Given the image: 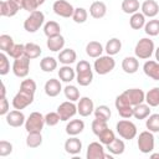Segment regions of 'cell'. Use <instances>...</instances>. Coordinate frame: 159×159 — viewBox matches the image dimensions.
<instances>
[{"label":"cell","instance_id":"cell-1","mask_svg":"<svg viewBox=\"0 0 159 159\" xmlns=\"http://www.w3.org/2000/svg\"><path fill=\"white\" fill-rule=\"evenodd\" d=\"M76 81L80 86H88L92 83L93 81V72H92V67L89 65L88 61L86 60H81L77 65H76Z\"/></svg>","mask_w":159,"mask_h":159},{"label":"cell","instance_id":"cell-2","mask_svg":"<svg viewBox=\"0 0 159 159\" xmlns=\"http://www.w3.org/2000/svg\"><path fill=\"white\" fill-rule=\"evenodd\" d=\"M154 51H155L154 42L149 37L140 39L137 42L135 47H134L135 57L137 58H140V60H148V58H150V56L154 53Z\"/></svg>","mask_w":159,"mask_h":159},{"label":"cell","instance_id":"cell-3","mask_svg":"<svg viewBox=\"0 0 159 159\" xmlns=\"http://www.w3.org/2000/svg\"><path fill=\"white\" fill-rule=\"evenodd\" d=\"M45 22V15L42 11L40 10H35L32 12H30V15L26 17V20L24 21V29L27 32H36Z\"/></svg>","mask_w":159,"mask_h":159},{"label":"cell","instance_id":"cell-4","mask_svg":"<svg viewBox=\"0 0 159 159\" xmlns=\"http://www.w3.org/2000/svg\"><path fill=\"white\" fill-rule=\"evenodd\" d=\"M114 67H116V61H114L113 56H109V55L97 57L93 63L94 71L101 76H104V75L112 72L114 70Z\"/></svg>","mask_w":159,"mask_h":159},{"label":"cell","instance_id":"cell-5","mask_svg":"<svg viewBox=\"0 0 159 159\" xmlns=\"http://www.w3.org/2000/svg\"><path fill=\"white\" fill-rule=\"evenodd\" d=\"M116 130H117V133L119 134L120 138L127 139V140L134 139L135 135H137V132H138V130H137V125H135L133 122L128 120L127 118H124V119L117 122V124H116Z\"/></svg>","mask_w":159,"mask_h":159},{"label":"cell","instance_id":"cell-6","mask_svg":"<svg viewBox=\"0 0 159 159\" xmlns=\"http://www.w3.org/2000/svg\"><path fill=\"white\" fill-rule=\"evenodd\" d=\"M154 134L150 130H144L142 133H139L138 135V140H137V145L138 149L143 153V154H149L154 150V145H155V140H154Z\"/></svg>","mask_w":159,"mask_h":159},{"label":"cell","instance_id":"cell-7","mask_svg":"<svg viewBox=\"0 0 159 159\" xmlns=\"http://www.w3.org/2000/svg\"><path fill=\"white\" fill-rule=\"evenodd\" d=\"M45 116H42L40 112H32L26 118L25 122V129L27 133L30 132H41L45 125Z\"/></svg>","mask_w":159,"mask_h":159},{"label":"cell","instance_id":"cell-8","mask_svg":"<svg viewBox=\"0 0 159 159\" xmlns=\"http://www.w3.org/2000/svg\"><path fill=\"white\" fill-rule=\"evenodd\" d=\"M34 97H35V93L20 89L15 94V97L12 98V107L15 109H20L21 111V109L26 108L27 106H30L34 102Z\"/></svg>","mask_w":159,"mask_h":159},{"label":"cell","instance_id":"cell-9","mask_svg":"<svg viewBox=\"0 0 159 159\" xmlns=\"http://www.w3.org/2000/svg\"><path fill=\"white\" fill-rule=\"evenodd\" d=\"M30 71V58L27 56H21L14 60L12 63V72L19 78H25Z\"/></svg>","mask_w":159,"mask_h":159},{"label":"cell","instance_id":"cell-10","mask_svg":"<svg viewBox=\"0 0 159 159\" xmlns=\"http://www.w3.org/2000/svg\"><path fill=\"white\" fill-rule=\"evenodd\" d=\"M52 10L56 15L61 16V17H72L73 12H75V7L72 6V4H70L66 0H56L52 5Z\"/></svg>","mask_w":159,"mask_h":159},{"label":"cell","instance_id":"cell-11","mask_svg":"<svg viewBox=\"0 0 159 159\" xmlns=\"http://www.w3.org/2000/svg\"><path fill=\"white\" fill-rule=\"evenodd\" d=\"M114 106H116V109L118 111V113L122 118L129 119L130 117H133V107L128 103V101L125 99V97L122 93L116 97Z\"/></svg>","mask_w":159,"mask_h":159},{"label":"cell","instance_id":"cell-12","mask_svg":"<svg viewBox=\"0 0 159 159\" xmlns=\"http://www.w3.org/2000/svg\"><path fill=\"white\" fill-rule=\"evenodd\" d=\"M122 94L125 97V99L132 107L145 102V93L140 88H129V89H125Z\"/></svg>","mask_w":159,"mask_h":159},{"label":"cell","instance_id":"cell-13","mask_svg":"<svg viewBox=\"0 0 159 159\" xmlns=\"http://www.w3.org/2000/svg\"><path fill=\"white\" fill-rule=\"evenodd\" d=\"M57 113L60 114L61 120L66 122L70 118H72L76 113H77V106L75 104V102L72 101H66L62 102L58 107H57Z\"/></svg>","mask_w":159,"mask_h":159},{"label":"cell","instance_id":"cell-14","mask_svg":"<svg viewBox=\"0 0 159 159\" xmlns=\"http://www.w3.org/2000/svg\"><path fill=\"white\" fill-rule=\"evenodd\" d=\"M86 158L87 159H104L106 158V153H104L103 144L101 142L89 143L88 147H87Z\"/></svg>","mask_w":159,"mask_h":159},{"label":"cell","instance_id":"cell-15","mask_svg":"<svg viewBox=\"0 0 159 159\" xmlns=\"http://www.w3.org/2000/svg\"><path fill=\"white\" fill-rule=\"evenodd\" d=\"M94 111V104L93 101L89 97H81L77 103V113L81 117H88L93 113Z\"/></svg>","mask_w":159,"mask_h":159},{"label":"cell","instance_id":"cell-16","mask_svg":"<svg viewBox=\"0 0 159 159\" xmlns=\"http://www.w3.org/2000/svg\"><path fill=\"white\" fill-rule=\"evenodd\" d=\"M5 119H6V123H7L10 127H14V128L21 127V125L25 124V122H26V118H25L24 113H22L20 109L10 111V112L5 116Z\"/></svg>","mask_w":159,"mask_h":159},{"label":"cell","instance_id":"cell-17","mask_svg":"<svg viewBox=\"0 0 159 159\" xmlns=\"http://www.w3.org/2000/svg\"><path fill=\"white\" fill-rule=\"evenodd\" d=\"M140 10L142 14L145 17H155L159 14V5L155 0H145L142 5H140Z\"/></svg>","mask_w":159,"mask_h":159},{"label":"cell","instance_id":"cell-18","mask_svg":"<svg viewBox=\"0 0 159 159\" xmlns=\"http://www.w3.org/2000/svg\"><path fill=\"white\" fill-rule=\"evenodd\" d=\"M65 150L67 154H71V155H77L81 153L82 150V142L76 137H71L65 142Z\"/></svg>","mask_w":159,"mask_h":159},{"label":"cell","instance_id":"cell-19","mask_svg":"<svg viewBox=\"0 0 159 159\" xmlns=\"http://www.w3.org/2000/svg\"><path fill=\"white\" fill-rule=\"evenodd\" d=\"M43 89H45L46 96H48V97H56L62 91L61 81L60 80H56V78H50V80L46 81Z\"/></svg>","mask_w":159,"mask_h":159},{"label":"cell","instance_id":"cell-20","mask_svg":"<svg viewBox=\"0 0 159 159\" xmlns=\"http://www.w3.org/2000/svg\"><path fill=\"white\" fill-rule=\"evenodd\" d=\"M20 9L21 7L19 5H16L14 1L5 0V1H1V4H0V15L5 16V17H11V16H15Z\"/></svg>","mask_w":159,"mask_h":159},{"label":"cell","instance_id":"cell-21","mask_svg":"<svg viewBox=\"0 0 159 159\" xmlns=\"http://www.w3.org/2000/svg\"><path fill=\"white\" fill-rule=\"evenodd\" d=\"M143 71L145 73V76H148L149 78L154 80V81H159V62L158 61H145L143 65Z\"/></svg>","mask_w":159,"mask_h":159},{"label":"cell","instance_id":"cell-22","mask_svg":"<svg viewBox=\"0 0 159 159\" xmlns=\"http://www.w3.org/2000/svg\"><path fill=\"white\" fill-rule=\"evenodd\" d=\"M122 70L128 73V75H133L139 70V61L137 57L134 56H127L123 58L122 61Z\"/></svg>","mask_w":159,"mask_h":159},{"label":"cell","instance_id":"cell-23","mask_svg":"<svg viewBox=\"0 0 159 159\" xmlns=\"http://www.w3.org/2000/svg\"><path fill=\"white\" fill-rule=\"evenodd\" d=\"M107 14V5L103 1H93L89 6V15L93 19H102Z\"/></svg>","mask_w":159,"mask_h":159},{"label":"cell","instance_id":"cell-24","mask_svg":"<svg viewBox=\"0 0 159 159\" xmlns=\"http://www.w3.org/2000/svg\"><path fill=\"white\" fill-rule=\"evenodd\" d=\"M46 46H47V48H48L50 51H52V52H60V51L63 50V47H65V37H63L62 35L47 37Z\"/></svg>","mask_w":159,"mask_h":159},{"label":"cell","instance_id":"cell-25","mask_svg":"<svg viewBox=\"0 0 159 159\" xmlns=\"http://www.w3.org/2000/svg\"><path fill=\"white\" fill-rule=\"evenodd\" d=\"M84 129V122L82 119H72L66 124V133L71 137L78 135Z\"/></svg>","mask_w":159,"mask_h":159},{"label":"cell","instance_id":"cell-26","mask_svg":"<svg viewBox=\"0 0 159 159\" xmlns=\"http://www.w3.org/2000/svg\"><path fill=\"white\" fill-rule=\"evenodd\" d=\"M57 60L62 63V65H71L73 62H76L77 60V53L75 50L72 48H63L58 52V57Z\"/></svg>","mask_w":159,"mask_h":159},{"label":"cell","instance_id":"cell-27","mask_svg":"<svg viewBox=\"0 0 159 159\" xmlns=\"http://www.w3.org/2000/svg\"><path fill=\"white\" fill-rule=\"evenodd\" d=\"M103 51H104V48H103L102 43L98 41H89L86 45V53L91 58H97V57L102 56Z\"/></svg>","mask_w":159,"mask_h":159},{"label":"cell","instance_id":"cell-28","mask_svg":"<svg viewBox=\"0 0 159 159\" xmlns=\"http://www.w3.org/2000/svg\"><path fill=\"white\" fill-rule=\"evenodd\" d=\"M58 78L65 83H70L76 78V70H73L70 65H63L58 70Z\"/></svg>","mask_w":159,"mask_h":159},{"label":"cell","instance_id":"cell-29","mask_svg":"<svg viewBox=\"0 0 159 159\" xmlns=\"http://www.w3.org/2000/svg\"><path fill=\"white\" fill-rule=\"evenodd\" d=\"M150 116V106L148 103H140L133 107V117L135 119H145Z\"/></svg>","mask_w":159,"mask_h":159},{"label":"cell","instance_id":"cell-30","mask_svg":"<svg viewBox=\"0 0 159 159\" xmlns=\"http://www.w3.org/2000/svg\"><path fill=\"white\" fill-rule=\"evenodd\" d=\"M106 149L112 154V155H120L124 153V149H125V144L122 139L119 138H114V140L109 144L106 145Z\"/></svg>","mask_w":159,"mask_h":159},{"label":"cell","instance_id":"cell-31","mask_svg":"<svg viewBox=\"0 0 159 159\" xmlns=\"http://www.w3.org/2000/svg\"><path fill=\"white\" fill-rule=\"evenodd\" d=\"M122 50V42L117 37H112L107 41L106 43V47H104V51L107 52V55L109 56H114L117 53H119V51Z\"/></svg>","mask_w":159,"mask_h":159},{"label":"cell","instance_id":"cell-32","mask_svg":"<svg viewBox=\"0 0 159 159\" xmlns=\"http://www.w3.org/2000/svg\"><path fill=\"white\" fill-rule=\"evenodd\" d=\"M43 34L47 36V37H52V36H57V35H61V26L58 22L56 21H47L45 25H43Z\"/></svg>","mask_w":159,"mask_h":159},{"label":"cell","instance_id":"cell-33","mask_svg":"<svg viewBox=\"0 0 159 159\" xmlns=\"http://www.w3.org/2000/svg\"><path fill=\"white\" fill-rule=\"evenodd\" d=\"M145 16L142 14V12H134L132 14L130 19H129V25L133 30H140L142 27H144L145 25Z\"/></svg>","mask_w":159,"mask_h":159},{"label":"cell","instance_id":"cell-34","mask_svg":"<svg viewBox=\"0 0 159 159\" xmlns=\"http://www.w3.org/2000/svg\"><path fill=\"white\" fill-rule=\"evenodd\" d=\"M42 144V135L41 132H30L26 137V145L29 148H39Z\"/></svg>","mask_w":159,"mask_h":159},{"label":"cell","instance_id":"cell-35","mask_svg":"<svg viewBox=\"0 0 159 159\" xmlns=\"http://www.w3.org/2000/svg\"><path fill=\"white\" fill-rule=\"evenodd\" d=\"M40 68L43 72H52L57 68V60L52 56H46L40 61Z\"/></svg>","mask_w":159,"mask_h":159},{"label":"cell","instance_id":"cell-36","mask_svg":"<svg viewBox=\"0 0 159 159\" xmlns=\"http://www.w3.org/2000/svg\"><path fill=\"white\" fill-rule=\"evenodd\" d=\"M41 52H42V50L37 43H34V42L25 43V56H27L30 60L40 57Z\"/></svg>","mask_w":159,"mask_h":159},{"label":"cell","instance_id":"cell-37","mask_svg":"<svg viewBox=\"0 0 159 159\" xmlns=\"http://www.w3.org/2000/svg\"><path fill=\"white\" fill-rule=\"evenodd\" d=\"M93 113H94V118L104 120V122H108V119L112 116V112H111L109 107L106 106V104H102V106H98L97 108H94Z\"/></svg>","mask_w":159,"mask_h":159},{"label":"cell","instance_id":"cell-38","mask_svg":"<svg viewBox=\"0 0 159 159\" xmlns=\"http://www.w3.org/2000/svg\"><path fill=\"white\" fill-rule=\"evenodd\" d=\"M145 103L150 107L159 106V87H153L145 93Z\"/></svg>","mask_w":159,"mask_h":159},{"label":"cell","instance_id":"cell-39","mask_svg":"<svg viewBox=\"0 0 159 159\" xmlns=\"http://www.w3.org/2000/svg\"><path fill=\"white\" fill-rule=\"evenodd\" d=\"M140 4L138 0H123L122 1V10L124 14H134L138 12Z\"/></svg>","mask_w":159,"mask_h":159},{"label":"cell","instance_id":"cell-40","mask_svg":"<svg viewBox=\"0 0 159 159\" xmlns=\"http://www.w3.org/2000/svg\"><path fill=\"white\" fill-rule=\"evenodd\" d=\"M144 31L149 36H158L159 35V20L158 19H152L144 25Z\"/></svg>","mask_w":159,"mask_h":159},{"label":"cell","instance_id":"cell-41","mask_svg":"<svg viewBox=\"0 0 159 159\" xmlns=\"http://www.w3.org/2000/svg\"><path fill=\"white\" fill-rule=\"evenodd\" d=\"M145 127L153 133H159V113L150 114L145 120Z\"/></svg>","mask_w":159,"mask_h":159},{"label":"cell","instance_id":"cell-42","mask_svg":"<svg viewBox=\"0 0 159 159\" xmlns=\"http://www.w3.org/2000/svg\"><path fill=\"white\" fill-rule=\"evenodd\" d=\"M63 93H65V97L68 101L76 102V101L80 99V89L76 86H73V84H67L63 88Z\"/></svg>","mask_w":159,"mask_h":159},{"label":"cell","instance_id":"cell-43","mask_svg":"<svg viewBox=\"0 0 159 159\" xmlns=\"http://www.w3.org/2000/svg\"><path fill=\"white\" fill-rule=\"evenodd\" d=\"M72 19L76 24H83L87 21L88 19V12L84 7H76L75 9V12L72 15Z\"/></svg>","mask_w":159,"mask_h":159},{"label":"cell","instance_id":"cell-44","mask_svg":"<svg viewBox=\"0 0 159 159\" xmlns=\"http://www.w3.org/2000/svg\"><path fill=\"white\" fill-rule=\"evenodd\" d=\"M14 40L10 35H6V34H2L0 35V48L2 52H9L11 50V47L14 46Z\"/></svg>","mask_w":159,"mask_h":159},{"label":"cell","instance_id":"cell-45","mask_svg":"<svg viewBox=\"0 0 159 159\" xmlns=\"http://www.w3.org/2000/svg\"><path fill=\"white\" fill-rule=\"evenodd\" d=\"M91 128H92L93 134L99 135L103 130H106V129L108 128V124H107V122H104V120H101V119L94 118L93 122H92V124H91Z\"/></svg>","mask_w":159,"mask_h":159},{"label":"cell","instance_id":"cell-46","mask_svg":"<svg viewBox=\"0 0 159 159\" xmlns=\"http://www.w3.org/2000/svg\"><path fill=\"white\" fill-rule=\"evenodd\" d=\"M97 137H98L99 142H101L103 145H107V144L112 143V142L114 140V138H116L114 132H113V130H111L109 128H107L106 130H103V132H102L99 135H97Z\"/></svg>","mask_w":159,"mask_h":159},{"label":"cell","instance_id":"cell-47","mask_svg":"<svg viewBox=\"0 0 159 159\" xmlns=\"http://www.w3.org/2000/svg\"><path fill=\"white\" fill-rule=\"evenodd\" d=\"M7 55L11 57V58H19V57H21V56H24L25 55V45H22V43H15L12 47H11V50L7 52Z\"/></svg>","mask_w":159,"mask_h":159},{"label":"cell","instance_id":"cell-48","mask_svg":"<svg viewBox=\"0 0 159 159\" xmlns=\"http://www.w3.org/2000/svg\"><path fill=\"white\" fill-rule=\"evenodd\" d=\"M9 71H10V62L7 60L6 52H1L0 53V75L5 76L9 73Z\"/></svg>","mask_w":159,"mask_h":159},{"label":"cell","instance_id":"cell-49","mask_svg":"<svg viewBox=\"0 0 159 159\" xmlns=\"http://www.w3.org/2000/svg\"><path fill=\"white\" fill-rule=\"evenodd\" d=\"M36 88H37L36 82L32 78H26L20 84V89H24V91H27V92H31V93H35Z\"/></svg>","mask_w":159,"mask_h":159},{"label":"cell","instance_id":"cell-50","mask_svg":"<svg viewBox=\"0 0 159 159\" xmlns=\"http://www.w3.org/2000/svg\"><path fill=\"white\" fill-rule=\"evenodd\" d=\"M60 120H61V118H60V114L57 112H50L45 116V123L48 127H55Z\"/></svg>","mask_w":159,"mask_h":159},{"label":"cell","instance_id":"cell-51","mask_svg":"<svg viewBox=\"0 0 159 159\" xmlns=\"http://www.w3.org/2000/svg\"><path fill=\"white\" fill-rule=\"evenodd\" d=\"M40 6L39 1L37 0H22V4H21V9L29 11V12H32L35 10H37V7Z\"/></svg>","mask_w":159,"mask_h":159},{"label":"cell","instance_id":"cell-52","mask_svg":"<svg viewBox=\"0 0 159 159\" xmlns=\"http://www.w3.org/2000/svg\"><path fill=\"white\" fill-rule=\"evenodd\" d=\"M12 153V144L7 140L0 142V157H7Z\"/></svg>","mask_w":159,"mask_h":159},{"label":"cell","instance_id":"cell-53","mask_svg":"<svg viewBox=\"0 0 159 159\" xmlns=\"http://www.w3.org/2000/svg\"><path fill=\"white\" fill-rule=\"evenodd\" d=\"M9 112V101L6 97H0V116H6Z\"/></svg>","mask_w":159,"mask_h":159},{"label":"cell","instance_id":"cell-54","mask_svg":"<svg viewBox=\"0 0 159 159\" xmlns=\"http://www.w3.org/2000/svg\"><path fill=\"white\" fill-rule=\"evenodd\" d=\"M5 94H6V88H5V84L2 83L1 84V97H5Z\"/></svg>","mask_w":159,"mask_h":159},{"label":"cell","instance_id":"cell-55","mask_svg":"<svg viewBox=\"0 0 159 159\" xmlns=\"http://www.w3.org/2000/svg\"><path fill=\"white\" fill-rule=\"evenodd\" d=\"M150 158L152 159H159V153H152L150 154Z\"/></svg>","mask_w":159,"mask_h":159},{"label":"cell","instance_id":"cell-56","mask_svg":"<svg viewBox=\"0 0 159 159\" xmlns=\"http://www.w3.org/2000/svg\"><path fill=\"white\" fill-rule=\"evenodd\" d=\"M155 60L159 62V47L155 48Z\"/></svg>","mask_w":159,"mask_h":159},{"label":"cell","instance_id":"cell-57","mask_svg":"<svg viewBox=\"0 0 159 159\" xmlns=\"http://www.w3.org/2000/svg\"><path fill=\"white\" fill-rule=\"evenodd\" d=\"M11 1H14L16 5H19L20 7H21V4H22V0H11Z\"/></svg>","mask_w":159,"mask_h":159},{"label":"cell","instance_id":"cell-58","mask_svg":"<svg viewBox=\"0 0 159 159\" xmlns=\"http://www.w3.org/2000/svg\"><path fill=\"white\" fill-rule=\"evenodd\" d=\"M37 1H39V4H40V5H42V4L45 2V0H37Z\"/></svg>","mask_w":159,"mask_h":159}]
</instances>
